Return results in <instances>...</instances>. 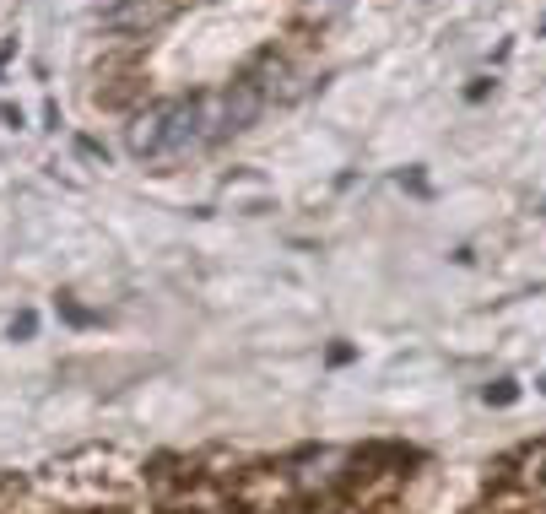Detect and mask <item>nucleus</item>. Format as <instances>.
I'll use <instances>...</instances> for the list:
<instances>
[{"mask_svg":"<svg viewBox=\"0 0 546 514\" xmlns=\"http://www.w3.org/2000/svg\"><path fill=\"white\" fill-rule=\"evenodd\" d=\"M211 141H222L217 92L152 103V109L136 114V125H130V152L146 157V163H168V157H184V152H195V147H211Z\"/></svg>","mask_w":546,"mask_h":514,"instance_id":"1","label":"nucleus"},{"mask_svg":"<svg viewBox=\"0 0 546 514\" xmlns=\"http://www.w3.org/2000/svg\"><path fill=\"white\" fill-rule=\"evenodd\" d=\"M168 17V6L163 0H136V6H119V11H109V28H119V22H146V28H152V22H163Z\"/></svg>","mask_w":546,"mask_h":514,"instance_id":"2","label":"nucleus"},{"mask_svg":"<svg viewBox=\"0 0 546 514\" xmlns=\"http://www.w3.org/2000/svg\"><path fill=\"white\" fill-rule=\"evenodd\" d=\"M514 395H519V390L509 385V379H498V385H487V401H498V406H509Z\"/></svg>","mask_w":546,"mask_h":514,"instance_id":"3","label":"nucleus"}]
</instances>
